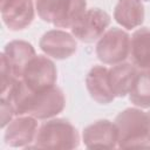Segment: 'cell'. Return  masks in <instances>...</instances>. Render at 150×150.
<instances>
[{
  "label": "cell",
  "mask_w": 150,
  "mask_h": 150,
  "mask_svg": "<svg viewBox=\"0 0 150 150\" xmlns=\"http://www.w3.org/2000/svg\"><path fill=\"white\" fill-rule=\"evenodd\" d=\"M128 96L135 107L150 109V69H138Z\"/></svg>",
  "instance_id": "obj_17"
},
{
  "label": "cell",
  "mask_w": 150,
  "mask_h": 150,
  "mask_svg": "<svg viewBox=\"0 0 150 150\" xmlns=\"http://www.w3.org/2000/svg\"><path fill=\"white\" fill-rule=\"evenodd\" d=\"M130 62L138 69H150V28L141 27L130 38Z\"/></svg>",
  "instance_id": "obj_16"
},
{
  "label": "cell",
  "mask_w": 150,
  "mask_h": 150,
  "mask_svg": "<svg viewBox=\"0 0 150 150\" xmlns=\"http://www.w3.org/2000/svg\"><path fill=\"white\" fill-rule=\"evenodd\" d=\"M22 82L32 91H42L56 86L57 70L55 63L45 55H35L26 64Z\"/></svg>",
  "instance_id": "obj_6"
},
{
  "label": "cell",
  "mask_w": 150,
  "mask_h": 150,
  "mask_svg": "<svg viewBox=\"0 0 150 150\" xmlns=\"http://www.w3.org/2000/svg\"><path fill=\"white\" fill-rule=\"evenodd\" d=\"M142 1H150V0H142Z\"/></svg>",
  "instance_id": "obj_20"
},
{
  "label": "cell",
  "mask_w": 150,
  "mask_h": 150,
  "mask_svg": "<svg viewBox=\"0 0 150 150\" xmlns=\"http://www.w3.org/2000/svg\"><path fill=\"white\" fill-rule=\"evenodd\" d=\"M13 104L15 116L29 115L36 120H49L57 116L66 107V97L57 86L42 91H32L19 79L12 90L4 96Z\"/></svg>",
  "instance_id": "obj_1"
},
{
  "label": "cell",
  "mask_w": 150,
  "mask_h": 150,
  "mask_svg": "<svg viewBox=\"0 0 150 150\" xmlns=\"http://www.w3.org/2000/svg\"><path fill=\"white\" fill-rule=\"evenodd\" d=\"M145 18L142 0H118L114 8V19L123 28L130 30L139 27Z\"/></svg>",
  "instance_id": "obj_14"
},
{
  "label": "cell",
  "mask_w": 150,
  "mask_h": 150,
  "mask_svg": "<svg viewBox=\"0 0 150 150\" xmlns=\"http://www.w3.org/2000/svg\"><path fill=\"white\" fill-rule=\"evenodd\" d=\"M117 128L115 122L97 120L83 129L82 142L88 149H114L117 148Z\"/></svg>",
  "instance_id": "obj_11"
},
{
  "label": "cell",
  "mask_w": 150,
  "mask_h": 150,
  "mask_svg": "<svg viewBox=\"0 0 150 150\" xmlns=\"http://www.w3.org/2000/svg\"><path fill=\"white\" fill-rule=\"evenodd\" d=\"M35 11L34 0H0L2 22L12 32H19L30 26Z\"/></svg>",
  "instance_id": "obj_8"
},
{
  "label": "cell",
  "mask_w": 150,
  "mask_h": 150,
  "mask_svg": "<svg viewBox=\"0 0 150 150\" xmlns=\"http://www.w3.org/2000/svg\"><path fill=\"white\" fill-rule=\"evenodd\" d=\"M86 87L90 97L100 104H108L115 98L109 81V68L105 66L96 64L90 68L86 76Z\"/></svg>",
  "instance_id": "obj_12"
},
{
  "label": "cell",
  "mask_w": 150,
  "mask_h": 150,
  "mask_svg": "<svg viewBox=\"0 0 150 150\" xmlns=\"http://www.w3.org/2000/svg\"><path fill=\"white\" fill-rule=\"evenodd\" d=\"M130 35L122 28L112 27L97 40L95 53L103 64H117L124 62L130 53Z\"/></svg>",
  "instance_id": "obj_5"
},
{
  "label": "cell",
  "mask_w": 150,
  "mask_h": 150,
  "mask_svg": "<svg viewBox=\"0 0 150 150\" xmlns=\"http://www.w3.org/2000/svg\"><path fill=\"white\" fill-rule=\"evenodd\" d=\"M39 18L56 28L71 26L87 11V0H35Z\"/></svg>",
  "instance_id": "obj_4"
},
{
  "label": "cell",
  "mask_w": 150,
  "mask_h": 150,
  "mask_svg": "<svg viewBox=\"0 0 150 150\" xmlns=\"http://www.w3.org/2000/svg\"><path fill=\"white\" fill-rule=\"evenodd\" d=\"M138 68L131 62H121L109 68V81L115 97H125L136 79Z\"/></svg>",
  "instance_id": "obj_15"
},
{
  "label": "cell",
  "mask_w": 150,
  "mask_h": 150,
  "mask_svg": "<svg viewBox=\"0 0 150 150\" xmlns=\"http://www.w3.org/2000/svg\"><path fill=\"white\" fill-rule=\"evenodd\" d=\"M146 112H148V116H149V121H150V110H149V111H146Z\"/></svg>",
  "instance_id": "obj_19"
},
{
  "label": "cell",
  "mask_w": 150,
  "mask_h": 150,
  "mask_svg": "<svg viewBox=\"0 0 150 150\" xmlns=\"http://www.w3.org/2000/svg\"><path fill=\"white\" fill-rule=\"evenodd\" d=\"M39 129L38 120L29 115L15 116L4 129L5 143L12 148H32Z\"/></svg>",
  "instance_id": "obj_9"
},
{
  "label": "cell",
  "mask_w": 150,
  "mask_h": 150,
  "mask_svg": "<svg viewBox=\"0 0 150 150\" xmlns=\"http://www.w3.org/2000/svg\"><path fill=\"white\" fill-rule=\"evenodd\" d=\"M1 55L7 61L14 76L21 79L26 64L36 55V53L32 43L25 40H13L6 43Z\"/></svg>",
  "instance_id": "obj_13"
},
{
  "label": "cell",
  "mask_w": 150,
  "mask_h": 150,
  "mask_svg": "<svg viewBox=\"0 0 150 150\" xmlns=\"http://www.w3.org/2000/svg\"><path fill=\"white\" fill-rule=\"evenodd\" d=\"M117 128V148H150V121L141 108H127L115 118Z\"/></svg>",
  "instance_id": "obj_2"
},
{
  "label": "cell",
  "mask_w": 150,
  "mask_h": 150,
  "mask_svg": "<svg viewBox=\"0 0 150 150\" xmlns=\"http://www.w3.org/2000/svg\"><path fill=\"white\" fill-rule=\"evenodd\" d=\"M0 111H1V123L0 127L1 129H5L7 124L14 118L15 111L13 108V104L11 103L9 100L5 97H0Z\"/></svg>",
  "instance_id": "obj_18"
},
{
  "label": "cell",
  "mask_w": 150,
  "mask_h": 150,
  "mask_svg": "<svg viewBox=\"0 0 150 150\" xmlns=\"http://www.w3.org/2000/svg\"><path fill=\"white\" fill-rule=\"evenodd\" d=\"M77 129L66 118H49L36 132L32 148L38 149H75L80 146Z\"/></svg>",
  "instance_id": "obj_3"
},
{
  "label": "cell",
  "mask_w": 150,
  "mask_h": 150,
  "mask_svg": "<svg viewBox=\"0 0 150 150\" xmlns=\"http://www.w3.org/2000/svg\"><path fill=\"white\" fill-rule=\"evenodd\" d=\"M39 47L49 57L66 60L76 53L77 41L71 33L62 29H50L41 36Z\"/></svg>",
  "instance_id": "obj_10"
},
{
  "label": "cell",
  "mask_w": 150,
  "mask_h": 150,
  "mask_svg": "<svg viewBox=\"0 0 150 150\" xmlns=\"http://www.w3.org/2000/svg\"><path fill=\"white\" fill-rule=\"evenodd\" d=\"M110 15L101 8H89L71 26L70 32L74 38L84 43L98 40L110 25Z\"/></svg>",
  "instance_id": "obj_7"
}]
</instances>
